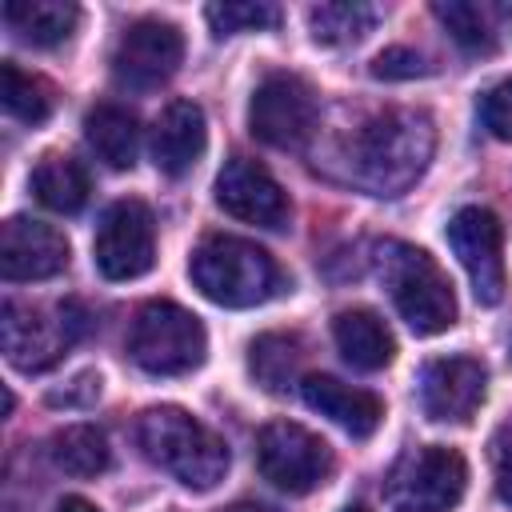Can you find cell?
<instances>
[{"instance_id":"1","label":"cell","mask_w":512,"mask_h":512,"mask_svg":"<svg viewBox=\"0 0 512 512\" xmlns=\"http://www.w3.org/2000/svg\"><path fill=\"white\" fill-rule=\"evenodd\" d=\"M436 148V124L420 108H388L352 140V176L372 196H400L408 192Z\"/></svg>"},{"instance_id":"2","label":"cell","mask_w":512,"mask_h":512,"mask_svg":"<svg viewBox=\"0 0 512 512\" xmlns=\"http://www.w3.org/2000/svg\"><path fill=\"white\" fill-rule=\"evenodd\" d=\"M136 444L156 468H164L172 480H180L192 492L216 488L228 472V444L212 428H204L192 412L172 404L148 408L136 420Z\"/></svg>"},{"instance_id":"3","label":"cell","mask_w":512,"mask_h":512,"mask_svg":"<svg viewBox=\"0 0 512 512\" xmlns=\"http://www.w3.org/2000/svg\"><path fill=\"white\" fill-rule=\"evenodd\" d=\"M376 268H380V280L396 312L416 336H436L456 324L452 284L424 248L404 244V240H384L376 252Z\"/></svg>"},{"instance_id":"4","label":"cell","mask_w":512,"mask_h":512,"mask_svg":"<svg viewBox=\"0 0 512 512\" xmlns=\"http://www.w3.org/2000/svg\"><path fill=\"white\" fill-rule=\"evenodd\" d=\"M192 284L220 308H252L264 304L280 288L276 260L240 236H208L188 260Z\"/></svg>"},{"instance_id":"5","label":"cell","mask_w":512,"mask_h":512,"mask_svg":"<svg viewBox=\"0 0 512 512\" xmlns=\"http://www.w3.org/2000/svg\"><path fill=\"white\" fill-rule=\"evenodd\" d=\"M204 352V324L188 308L172 300H152L136 312L128 332V356L136 360V368L152 376H184L204 364Z\"/></svg>"},{"instance_id":"6","label":"cell","mask_w":512,"mask_h":512,"mask_svg":"<svg viewBox=\"0 0 512 512\" xmlns=\"http://www.w3.org/2000/svg\"><path fill=\"white\" fill-rule=\"evenodd\" d=\"M468 488V464L456 448L424 444L408 452L388 476L392 512H448Z\"/></svg>"},{"instance_id":"7","label":"cell","mask_w":512,"mask_h":512,"mask_svg":"<svg viewBox=\"0 0 512 512\" xmlns=\"http://www.w3.org/2000/svg\"><path fill=\"white\" fill-rule=\"evenodd\" d=\"M256 464L272 488L304 496L332 476V448L292 420H272L256 436Z\"/></svg>"},{"instance_id":"8","label":"cell","mask_w":512,"mask_h":512,"mask_svg":"<svg viewBox=\"0 0 512 512\" xmlns=\"http://www.w3.org/2000/svg\"><path fill=\"white\" fill-rule=\"evenodd\" d=\"M0 332L4 352L20 372H44L84 336V312L76 304H60L56 316H44L40 308H20L4 300Z\"/></svg>"},{"instance_id":"9","label":"cell","mask_w":512,"mask_h":512,"mask_svg":"<svg viewBox=\"0 0 512 512\" xmlns=\"http://www.w3.org/2000/svg\"><path fill=\"white\" fill-rule=\"evenodd\" d=\"M316 92L292 72H272L248 100V128L272 148H300L316 128Z\"/></svg>"},{"instance_id":"10","label":"cell","mask_w":512,"mask_h":512,"mask_svg":"<svg viewBox=\"0 0 512 512\" xmlns=\"http://www.w3.org/2000/svg\"><path fill=\"white\" fill-rule=\"evenodd\" d=\"M92 256L96 268L108 280H136L152 268L156 260V228H152V212L140 200H116L100 224H96V240H92Z\"/></svg>"},{"instance_id":"11","label":"cell","mask_w":512,"mask_h":512,"mask_svg":"<svg viewBox=\"0 0 512 512\" xmlns=\"http://www.w3.org/2000/svg\"><path fill=\"white\" fill-rule=\"evenodd\" d=\"M448 244L460 260V268L472 280V292L480 304H500L504 296V228L496 212L468 204L448 220Z\"/></svg>"},{"instance_id":"12","label":"cell","mask_w":512,"mask_h":512,"mask_svg":"<svg viewBox=\"0 0 512 512\" xmlns=\"http://www.w3.org/2000/svg\"><path fill=\"white\" fill-rule=\"evenodd\" d=\"M184 60V36L168 20H136L124 28L112 52V72L124 88H156Z\"/></svg>"},{"instance_id":"13","label":"cell","mask_w":512,"mask_h":512,"mask_svg":"<svg viewBox=\"0 0 512 512\" xmlns=\"http://www.w3.org/2000/svg\"><path fill=\"white\" fill-rule=\"evenodd\" d=\"M216 204L244 220V224H260V228H284L288 224V196L284 188L272 180V172L248 156H232L220 176H216Z\"/></svg>"},{"instance_id":"14","label":"cell","mask_w":512,"mask_h":512,"mask_svg":"<svg viewBox=\"0 0 512 512\" xmlns=\"http://www.w3.org/2000/svg\"><path fill=\"white\" fill-rule=\"evenodd\" d=\"M484 392H488V372L472 356L432 360L420 376V408L428 420L440 424H468L484 404Z\"/></svg>"},{"instance_id":"15","label":"cell","mask_w":512,"mask_h":512,"mask_svg":"<svg viewBox=\"0 0 512 512\" xmlns=\"http://www.w3.org/2000/svg\"><path fill=\"white\" fill-rule=\"evenodd\" d=\"M68 268V240L60 228L12 216L0 232V276L12 284L24 280H52Z\"/></svg>"},{"instance_id":"16","label":"cell","mask_w":512,"mask_h":512,"mask_svg":"<svg viewBox=\"0 0 512 512\" xmlns=\"http://www.w3.org/2000/svg\"><path fill=\"white\" fill-rule=\"evenodd\" d=\"M208 144L204 112L192 100H172L152 124V160L164 176H184Z\"/></svg>"},{"instance_id":"17","label":"cell","mask_w":512,"mask_h":512,"mask_svg":"<svg viewBox=\"0 0 512 512\" xmlns=\"http://www.w3.org/2000/svg\"><path fill=\"white\" fill-rule=\"evenodd\" d=\"M300 396L312 412L328 416L332 424H340L348 436H372L380 416H384V404L364 392V388H352L336 376H324V372H312L300 380Z\"/></svg>"},{"instance_id":"18","label":"cell","mask_w":512,"mask_h":512,"mask_svg":"<svg viewBox=\"0 0 512 512\" xmlns=\"http://www.w3.org/2000/svg\"><path fill=\"white\" fill-rule=\"evenodd\" d=\"M332 340L340 348V356L360 368V372H380L392 364L396 356V340L392 332L384 328V320L368 308H348L332 320Z\"/></svg>"},{"instance_id":"19","label":"cell","mask_w":512,"mask_h":512,"mask_svg":"<svg viewBox=\"0 0 512 512\" xmlns=\"http://www.w3.org/2000/svg\"><path fill=\"white\" fill-rule=\"evenodd\" d=\"M4 20L24 44L56 48L76 32L80 8L68 4V0H8L4 4Z\"/></svg>"},{"instance_id":"20","label":"cell","mask_w":512,"mask_h":512,"mask_svg":"<svg viewBox=\"0 0 512 512\" xmlns=\"http://www.w3.org/2000/svg\"><path fill=\"white\" fill-rule=\"evenodd\" d=\"M84 140L88 148L108 164V168H132L136 148H140V128L136 116L116 108V104H96L84 116Z\"/></svg>"},{"instance_id":"21","label":"cell","mask_w":512,"mask_h":512,"mask_svg":"<svg viewBox=\"0 0 512 512\" xmlns=\"http://www.w3.org/2000/svg\"><path fill=\"white\" fill-rule=\"evenodd\" d=\"M32 192H36V200L44 208H52L60 216H72L88 200V172H84L80 160L60 156V152H48L32 168Z\"/></svg>"},{"instance_id":"22","label":"cell","mask_w":512,"mask_h":512,"mask_svg":"<svg viewBox=\"0 0 512 512\" xmlns=\"http://www.w3.org/2000/svg\"><path fill=\"white\" fill-rule=\"evenodd\" d=\"M300 360H304V344L292 332H264L248 348V372L268 392H284L296 380Z\"/></svg>"},{"instance_id":"23","label":"cell","mask_w":512,"mask_h":512,"mask_svg":"<svg viewBox=\"0 0 512 512\" xmlns=\"http://www.w3.org/2000/svg\"><path fill=\"white\" fill-rule=\"evenodd\" d=\"M52 464L68 476H100L112 464L108 440L96 424H68L52 436Z\"/></svg>"},{"instance_id":"24","label":"cell","mask_w":512,"mask_h":512,"mask_svg":"<svg viewBox=\"0 0 512 512\" xmlns=\"http://www.w3.org/2000/svg\"><path fill=\"white\" fill-rule=\"evenodd\" d=\"M372 24H376V8L360 0H332L308 8V28L320 44H356L372 32Z\"/></svg>"},{"instance_id":"25","label":"cell","mask_w":512,"mask_h":512,"mask_svg":"<svg viewBox=\"0 0 512 512\" xmlns=\"http://www.w3.org/2000/svg\"><path fill=\"white\" fill-rule=\"evenodd\" d=\"M0 100H4L8 116L24 120V124H40L52 112V88L12 60L0 64Z\"/></svg>"},{"instance_id":"26","label":"cell","mask_w":512,"mask_h":512,"mask_svg":"<svg viewBox=\"0 0 512 512\" xmlns=\"http://www.w3.org/2000/svg\"><path fill=\"white\" fill-rule=\"evenodd\" d=\"M432 12L452 32V40L460 48H468V52H488L492 48V32H488V20H484L480 4H468V0H436Z\"/></svg>"},{"instance_id":"27","label":"cell","mask_w":512,"mask_h":512,"mask_svg":"<svg viewBox=\"0 0 512 512\" xmlns=\"http://www.w3.org/2000/svg\"><path fill=\"white\" fill-rule=\"evenodd\" d=\"M208 24L216 36H236V32H260L272 28L280 20L276 4H260V0H224V4H208Z\"/></svg>"},{"instance_id":"28","label":"cell","mask_w":512,"mask_h":512,"mask_svg":"<svg viewBox=\"0 0 512 512\" xmlns=\"http://www.w3.org/2000/svg\"><path fill=\"white\" fill-rule=\"evenodd\" d=\"M428 60L416 52V48H384L376 60H372V76L376 80H416V76H428Z\"/></svg>"},{"instance_id":"29","label":"cell","mask_w":512,"mask_h":512,"mask_svg":"<svg viewBox=\"0 0 512 512\" xmlns=\"http://www.w3.org/2000/svg\"><path fill=\"white\" fill-rule=\"evenodd\" d=\"M480 116H484V128L496 136V140H508L512 144V76L492 84L480 100Z\"/></svg>"},{"instance_id":"30","label":"cell","mask_w":512,"mask_h":512,"mask_svg":"<svg viewBox=\"0 0 512 512\" xmlns=\"http://www.w3.org/2000/svg\"><path fill=\"white\" fill-rule=\"evenodd\" d=\"M492 468H496V492L504 504H512V420H504V428L492 440Z\"/></svg>"},{"instance_id":"31","label":"cell","mask_w":512,"mask_h":512,"mask_svg":"<svg viewBox=\"0 0 512 512\" xmlns=\"http://www.w3.org/2000/svg\"><path fill=\"white\" fill-rule=\"evenodd\" d=\"M96 396H100V376L96 372H84V376L72 380L68 392H52L48 404H92Z\"/></svg>"},{"instance_id":"32","label":"cell","mask_w":512,"mask_h":512,"mask_svg":"<svg viewBox=\"0 0 512 512\" xmlns=\"http://www.w3.org/2000/svg\"><path fill=\"white\" fill-rule=\"evenodd\" d=\"M52 512H96V504H88L84 496H64V500H60Z\"/></svg>"},{"instance_id":"33","label":"cell","mask_w":512,"mask_h":512,"mask_svg":"<svg viewBox=\"0 0 512 512\" xmlns=\"http://www.w3.org/2000/svg\"><path fill=\"white\" fill-rule=\"evenodd\" d=\"M224 512H276V508H268V504H252V500H240V504H232V508H224Z\"/></svg>"},{"instance_id":"34","label":"cell","mask_w":512,"mask_h":512,"mask_svg":"<svg viewBox=\"0 0 512 512\" xmlns=\"http://www.w3.org/2000/svg\"><path fill=\"white\" fill-rule=\"evenodd\" d=\"M340 512H368L364 504H348V508H340Z\"/></svg>"},{"instance_id":"35","label":"cell","mask_w":512,"mask_h":512,"mask_svg":"<svg viewBox=\"0 0 512 512\" xmlns=\"http://www.w3.org/2000/svg\"><path fill=\"white\" fill-rule=\"evenodd\" d=\"M8 512H12V508H8Z\"/></svg>"}]
</instances>
